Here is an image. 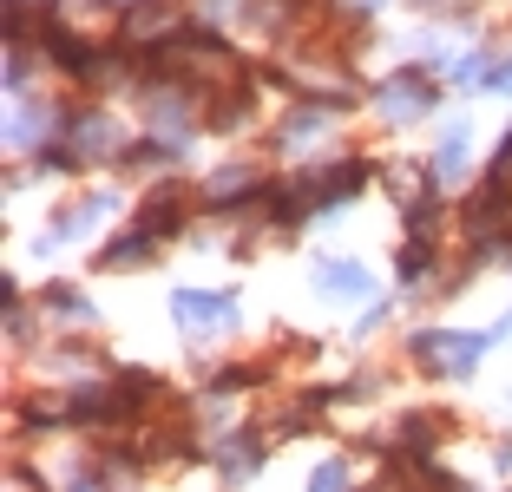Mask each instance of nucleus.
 <instances>
[{"instance_id":"nucleus-1","label":"nucleus","mask_w":512,"mask_h":492,"mask_svg":"<svg viewBox=\"0 0 512 492\" xmlns=\"http://www.w3.org/2000/svg\"><path fill=\"white\" fill-rule=\"evenodd\" d=\"M119 33L112 0H53V53L66 66H92V46H106Z\"/></svg>"},{"instance_id":"nucleus-2","label":"nucleus","mask_w":512,"mask_h":492,"mask_svg":"<svg viewBox=\"0 0 512 492\" xmlns=\"http://www.w3.org/2000/svg\"><path fill=\"white\" fill-rule=\"evenodd\" d=\"M493 348V335H453V328H434V335H414V355L427 361L434 374H473V361Z\"/></svg>"},{"instance_id":"nucleus-3","label":"nucleus","mask_w":512,"mask_h":492,"mask_svg":"<svg viewBox=\"0 0 512 492\" xmlns=\"http://www.w3.org/2000/svg\"><path fill=\"white\" fill-rule=\"evenodd\" d=\"M171 315H178V328L191 342H217V335L237 328V302L230 296H197V289H178V296H171Z\"/></svg>"},{"instance_id":"nucleus-4","label":"nucleus","mask_w":512,"mask_h":492,"mask_svg":"<svg viewBox=\"0 0 512 492\" xmlns=\"http://www.w3.org/2000/svg\"><path fill=\"white\" fill-rule=\"evenodd\" d=\"M362 164H329V171H316V178H302L296 191H289V210H322V204H342V197L362 191Z\"/></svg>"},{"instance_id":"nucleus-5","label":"nucleus","mask_w":512,"mask_h":492,"mask_svg":"<svg viewBox=\"0 0 512 492\" xmlns=\"http://www.w3.org/2000/svg\"><path fill=\"white\" fill-rule=\"evenodd\" d=\"M375 105H381V119H388V125H407V119H421L427 105H434V86H427L421 73H394L388 86L375 92Z\"/></svg>"},{"instance_id":"nucleus-6","label":"nucleus","mask_w":512,"mask_h":492,"mask_svg":"<svg viewBox=\"0 0 512 492\" xmlns=\"http://www.w3.org/2000/svg\"><path fill=\"white\" fill-rule=\"evenodd\" d=\"M145 119H151V132L165 138V145H184V138H191V125H197V112L184 99H171V92H151V99H145Z\"/></svg>"},{"instance_id":"nucleus-7","label":"nucleus","mask_w":512,"mask_h":492,"mask_svg":"<svg viewBox=\"0 0 512 492\" xmlns=\"http://www.w3.org/2000/svg\"><path fill=\"white\" fill-rule=\"evenodd\" d=\"M316 283H322V296H335V302H368L375 296L362 263H316Z\"/></svg>"},{"instance_id":"nucleus-8","label":"nucleus","mask_w":512,"mask_h":492,"mask_svg":"<svg viewBox=\"0 0 512 492\" xmlns=\"http://www.w3.org/2000/svg\"><path fill=\"white\" fill-rule=\"evenodd\" d=\"M73 151H79V158H119V151H125V132L112 119H99V112H86V119L73 125Z\"/></svg>"},{"instance_id":"nucleus-9","label":"nucleus","mask_w":512,"mask_h":492,"mask_svg":"<svg viewBox=\"0 0 512 492\" xmlns=\"http://www.w3.org/2000/svg\"><path fill=\"white\" fill-rule=\"evenodd\" d=\"M106 210H112V197H79V204H73V210L60 217V230L46 237V250H60V243L86 237V224H106Z\"/></svg>"},{"instance_id":"nucleus-10","label":"nucleus","mask_w":512,"mask_h":492,"mask_svg":"<svg viewBox=\"0 0 512 492\" xmlns=\"http://www.w3.org/2000/svg\"><path fill=\"white\" fill-rule=\"evenodd\" d=\"M230 7H237L243 27H263V33H276L289 20V0H230Z\"/></svg>"},{"instance_id":"nucleus-11","label":"nucleus","mask_w":512,"mask_h":492,"mask_svg":"<svg viewBox=\"0 0 512 492\" xmlns=\"http://www.w3.org/2000/svg\"><path fill=\"white\" fill-rule=\"evenodd\" d=\"M453 171H467V125L440 138V158H434V184H453Z\"/></svg>"},{"instance_id":"nucleus-12","label":"nucleus","mask_w":512,"mask_h":492,"mask_svg":"<svg viewBox=\"0 0 512 492\" xmlns=\"http://www.w3.org/2000/svg\"><path fill=\"white\" fill-rule=\"evenodd\" d=\"M33 132H46V105H14V125H7V138L20 145H33Z\"/></svg>"},{"instance_id":"nucleus-13","label":"nucleus","mask_w":512,"mask_h":492,"mask_svg":"<svg viewBox=\"0 0 512 492\" xmlns=\"http://www.w3.org/2000/svg\"><path fill=\"white\" fill-rule=\"evenodd\" d=\"M316 138H322V112H296V119L283 125V145H289V151H302V145H316Z\"/></svg>"},{"instance_id":"nucleus-14","label":"nucleus","mask_w":512,"mask_h":492,"mask_svg":"<svg viewBox=\"0 0 512 492\" xmlns=\"http://www.w3.org/2000/svg\"><path fill=\"white\" fill-rule=\"evenodd\" d=\"M447 79H453V86H467V92H473V86H493V66H486L480 53H467V60H453V73H447Z\"/></svg>"},{"instance_id":"nucleus-15","label":"nucleus","mask_w":512,"mask_h":492,"mask_svg":"<svg viewBox=\"0 0 512 492\" xmlns=\"http://www.w3.org/2000/svg\"><path fill=\"white\" fill-rule=\"evenodd\" d=\"M256 184V171H243V164H230V171H217V184H211V197L224 204V197H243Z\"/></svg>"},{"instance_id":"nucleus-16","label":"nucleus","mask_w":512,"mask_h":492,"mask_svg":"<svg viewBox=\"0 0 512 492\" xmlns=\"http://www.w3.org/2000/svg\"><path fill=\"white\" fill-rule=\"evenodd\" d=\"M165 20H171V7H165V0H151V7L132 14V33H138V40H145V33H165Z\"/></svg>"},{"instance_id":"nucleus-17","label":"nucleus","mask_w":512,"mask_h":492,"mask_svg":"<svg viewBox=\"0 0 512 492\" xmlns=\"http://www.w3.org/2000/svg\"><path fill=\"white\" fill-rule=\"evenodd\" d=\"M145 250H151V230H138V237L112 243V250H106V263H112V269H119V263H138V256H145Z\"/></svg>"},{"instance_id":"nucleus-18","label":"nucleus","mask_w":512,"mask_h":492,"mask_svg":"<svg viewBox=\"0 0 512 492\" xmlns=\"http://www.w3.org/2000/svg\"><path fill=\"white\" fill-rule=\"evenodd\" d=\"M256 460H263V453H256V447H224V473H230V479L256 473Z\"/></svg>"},{"instance_id":"nucleus-19","label":"nucleus","mask_w":512,"mask_h":492,"mask_svg":"<svg viewBox=\"0 0 512 492\" xmlns=\"http://www.w3.org/2000/svg\"><path fill=\"white\" fill-rule=\"evenodd\" d=\"M309 492H348V466H316V479H309Z\"/></svg>"},{"instance_id":"nucleus-20","label":"nucleus","mask_w":512,"mask_h":492,"mask_svg":"<svg viewBox=\"0 0 512 492\" xmlns=\"http://www.w3.org/2000/svg\"><path fill=\"white\" fill-rule=\"evenodd\" d=\"M394 197H401V204H421V178H414V171H394Z\"/></svg>"},{"instance_id":"nucleus-21","label":"nucleus","mask_w":512,"mask_h":492,"mask_svg":"<svg viewBox=\"0 0 512 492\" xmlns=\"http://www.w3.org/2000/svg\"><path fill=\"white\" fill-rule=\"evenodd\" d=\"M493 178H499V184H512V138L499 145V158H493Z\"/></svg>"},{"instance_id":"nucleus-22","label":"nucleus","mask_w":512,"mask_h":492,"mask_svg":"<svg viewBox=\"0 0 512 492\" xmlns=\"http://www.w3.org/2000/svg\"><path fill=\"white\" fill-rule=\"evenodd\" d=\"M414 492H460V486H453V479H440V473H421V479H414Z\"/></svg>"},{"instance_id":"nucleus-23","label":"nucleus","mask_w":512,"mask_h":492,"mask_svg":"<svg viewBox=\"0 0 512 492\" xmlns=\"http://www.w3.org/2000/svg\"><path fill=\"white\" fill-rule=\"evenodd\" d=\"M493 92H512V60H499V66H493Z\"/></svg>"},{"instance_id":"nucleus-24","label":"nucleus","mask_w":512,"mask_h":492,"mask_svg":"<svg viewBox=\"0 0 512 492\" xmlns=\"http://www.w3.org/2000/svg\"><path fill=\"white\" fill-rule=\"evenodd\" d=\"M342 7H362V14H375V7H381V0H342Z\"/></svg>"},{"instance_id":"nucleus-25","label":"nucleus","mask_w":512,"mask_h":492,"mask_svg":"<svg viewBox=\"0 0 512 492\" xmlns=\"http://www.w3.org/2000/svg\"><path fill=\"white\" fill-rule=\"evenodd\" d=\"M73 492H99V486H92V479H86V486H73Z\"/></svg>"}]
</instances>
